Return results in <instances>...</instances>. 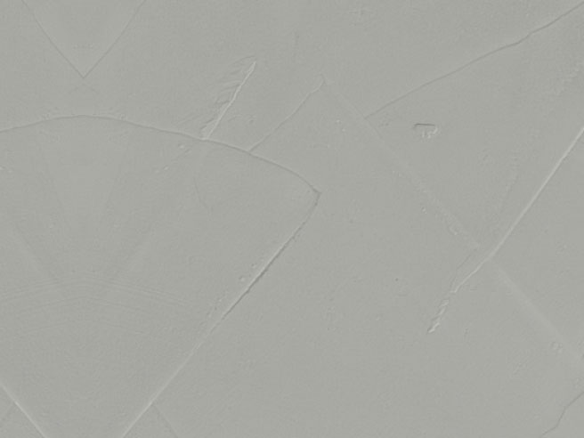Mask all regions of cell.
I'll use <instances>...</instances> for the list:
<instances>
[{
	"instance_id": "cell-1",
	"label": "cell",
	"mask_w": 584,
	"mask_h": 438,
	"mask_svg": "<svg viewBox=\"0 0 584 438\" xmlns=\"http://www.w3.org/2000/svg\"><path fill=\"white\" fill-rule=\"evenodd\" d=\"M367 118L466 233H499L582 137L583 52L546 26Z\"/></svg>"
},
{
	"instance_id": "cell-2",
	"label": "cell",
	"mask_w": 584,
	"mask_h": 438,
	"mask_svg": "<svg viewBox=\"0 0 584 438\" xmlns=\"http://www.w3.org/2000/svg\"><path fill=\"white\" fill-rule=\"evenodd\" d=\"M42 296L81 320L129 326L193 310L210 202L198 174L130 158L22 201Z\"/></svg>"
},
{
	"instance_id": "cell-3",
	"label": "cell",
	"mask_w": 584,
	"mask_h": 438,
	"mask_svg": "<svg viewBox=\"0 0 584 438\" xmlns=\"http://www.w3.org/2000/svg\"><path fill=\"white\" fill-rule=\"evenodd\" d=\"M499 2L301 1L299 54L368 118L511 42Z\"/></svg>"
},
{
	"instance_id": "cell-4",
	"label": "cell",
	"mask_w": 584,
	"mask_h": 438,
	"mask_svg": "<svg viewBox=\"0 0 584 438\" xmlns=\"http://www.w3.org/2000/svg\"><path fill=\"white\" fill-rule=\"evenodd\" d=\"M300 1H195L200 136L252 151L322 81L297 47Z\"/></svg>"
},
{
	"instance_id": "cell-5",
	"label": "cell",
	"mask_w": 584,
	"mask_h": 438,
	"mask_svg": "<svg viewBox=\"0 0 584 438\" xmlns=\"http://www.w3.org/2000/svg\"><path fill=\"white\" fill-rule=\"evenodd\" d=\"M1 131L72 118L84 77L25 1L0 0Z\"/></svg>"
},
{
	"instance_id": "cell-6",
	"label": "cell",
	"mask_w": 584,
	"mask_h": 438,
	"mask_svg": "<svg viewBox=\"0 0 584 438\" xmlns=\"http://www.w3.org/2000/svg\"><path fill=\"white\" fill-rule=\"evenodd\" d=\"M39 26L85 78L122 36L142 1H25Z\"/></svg>"
},
{
	"instance_id": "cell-7",
	"label": "cell",
	"mask_w": 584,
	"mask_h": 438,
	"mask_svg": "<svg viewBox=\"0 0 584 438\" xmlns=\"http://www.w3.org/2000/svg\"><path fill=\"white\" fill-rule=\"evenodd\" d=\"M125 437H177L172 425L151 402L126 430Z\"/></svg>"
},
{
	"instance_id": "cell-8",
	"label": "cell",
	"mask_w": 584,
	"mask_h": 438,
	"mask_svg": "<svg viewBox=\"0 0 584 438\" xmlns=\"http://www.w3.org/2000/svg\"><path fill=\"white\" fill-rule=\"evenodd\" d=\"M1 418L0 438L45 436L31 416L17 401Z\"/></svg>"
}]
</instances>
